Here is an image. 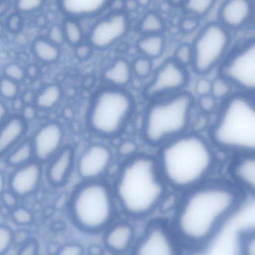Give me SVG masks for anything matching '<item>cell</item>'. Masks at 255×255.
Segmentation results:
<instances>
[{"label": "cell", "instance_id": "44dd1931", "mask_svg": "<svg viewBox=\"0 0 255 255\" xmlns=\"http://www.w3.org/2000/svg\"><path fill=\"white\" fill-rule=\"evenodd\" d=\"M132 71L131 64L124 58H118L103 72L104 80L109 86L124 88L130 82Z\"/></svg>", "mask_w": 255, "mask_h": 255}, {"label": "cell", "instance_id": "d4e9b609", "mask_svg": "<svg viewBox=\"0 0 255 255\" xmlns=\"http://www.w3.org/2000/svg\"><path fill=\"white\" fill-rule=\"evenodd\" d=\"M32 49L35 56L45 62L55 61L59 54L56 45L43 38L35 39L32 44Z\"/></svg>", "mask_w": 255, "mask_h": 255}, {"label": "cell", "instance_id": "9f6ffc18", "mask_svg": "<svg viewBox=\"0 0 255 255\" xmlns=\"http://www.w3.org/2000/svg\"><path fill=\"white\" fill-rule=\"evenodd\" d=\"M6 109L4 105L0 102V120L2 121V119H4L6 115Z\"/></svg>", "mask_w": 255, "mask_h": 255}, {"label": "cell", "instance_id": "7a4b0ae2", "mask_svg": "<svg viewBox=\"0 0 255 255\" xmlns=\"http://www.w3.org/2000/svg\"><path fill=\"white\" fill-rule=\"evenodd\" d=\"M224 161L208 137L196 134L175 138L161 154L165 179L179 188L197 186L222 174Z\"/></svg>", "mask_w": 255, "mask_h": 255}, {"label": "cell", "instance_id": "4dcf8cb0", "mask_svg": "<svg viewBox=\"0 0 255 255\" xmlns=\"http://www.w3.org/2000/svg\"><path fill=\"white\" fill-rule=\"evenodd\" d=\"M232 85L224 77H219L212 82L211 95L216 100H225L231 94Z\"/></svg>", "mask_w": 255, "mask_h": 255}, {"label": "cell", "instance_id": "8992f818", "mask_svg": "<svg viewBox=\"0 0 255 255\" xmlns=\"http://www.w3.org/2000/svg\"><path fill=\"white\" fill-rule=\"evenodd\" d=\"M193 104L192 96L185 91L153 100L145 116L146 140L158 144L180 133L188 123Z\"/></svg>", "mask_w": 255, "mask_h": 255}, {"label": "cell", "instance_id": "8fae6325", "mask_svg": "<svg viewBox=\"0 0 255 255\" xmlns=\"http://www.w3.org/2000/svg\"><path fill=\"white\" fill-rule=\"evenodd\" d=\"M179 244L172 229L152 222L136 240L131 255H180Z\"/></svg>", "mask_w": 255, "mask_h": 255}, {"label": "cell", "instance_id": "ac0fdd59", "mask_svg": "<svg viewBox=\"0 0 255 255\" xmlns=\"http://www.w3.org/2000/svg\"><path fill=\"white\" fill-rule=\"evenodd\" d=\"M41 168L37 162L30 161L12 173L9 180L11 191L17 196H25L33 192L38 186Z\"/></svg>", "mask_w": 255, "mask_h": 255}, {"label": "cell", "instance_id": "db71d44e", "mask_svg": "<svg viewBox=\"0 0 255 255\" xmlns=\"http://www.w3.org/2000/svg\"><path fill=\"white\" fill-rule=\"evenodd\" d=\"M34 98V95L31 91H25L23 94L22 99L24 103L29 104Z\"/></svg>", "mask_w": 255, "mask_h": 255}, {"label": "cell", "instance_id": "52a82bcc", "mask_svg": "<svg viewBox=\"0 0 255 255\" xmlns=\"http://www.w3.org/2000/svg\"><path fill=\"white\" fill-rule=\"evenodd\" d=\"M133 109V100L124 88L108 86L94 96L88 114V124L93 132L103 136L118 133Z\"/></svg>", "mask_w": 255, "mask_h": 255}, {"label": "cell", "instance_id": "f1b7e54d", "mask_svg": "<svg viewBox=\"0 0 255 255\" xmlns=\"http://www.w3.org/2000/svg\"><path fill=\"white\" fill-rule=\"evenodd\" d=\"M238 240L240 255H255V228L243 231Z\"/></svg>", "mask_w": 255, "mask_h": 255}, {"label": "cell", "instance_id": "6f0895ef", "mask_svg": "<svg viewBox=\"0 0 255 255\" xmlns=\"http://www.w3.org/2000/svg\"><path fill=\"white\" fill-rule=\"evenodd\" d=\"M0 192L1 193L3 192V189L4 187V179H3V176L2 175V174H0Z\"/></svg>", "mask_w": 255, "mask_h": 255}, {"label": "cell", "instance_id": "30bf717a", "mask_svg": "<svg viewBox=\"0 0 255 255\" xmlns=\"http://www.w3.org/2000/svg\"><path fill=\"white\" fill-rule=\"evenodd\" d=\"M189 80L185 67L169 58L157 68L151 80L144 87L143 95L155 100L183 91Z\"/></svg>", "mask_w": 255, "mask_h": 255}, {"label": "cell", "instance_id": "d590c367", "mask_svg": "<svg viewBox=\"0 0 255 255\" xmlns=\"http://www.w3.org/2000/svg\"><path fill=\"white\" fill-rule=\"evenodd\" d=\"M18 87L15 81L7 77L1 79L0 92L1 95L6 99H13L17 94Z\"/></svg>", "mask_w": 255, "mask_h": 255}, {"label": "cell", "instance_id": "4316f807", "mask_svg": "<svg viewBox=\"0 0 255 255\" xmlns=\"http://www.w3.org/2000/svg\"><path fill=\"white\" fill-rule=\"evenodd\" d=\"M60 96L61 90L58 85H48L36 96L35 104L37 107L42 109L51 108L58 102Z\"/></svg>", "mask_w": 255, "mask_h": 255}, {"label": "cell", "instance_id": "f907efd6", "mask_svg": "<svg viewBox=\"0 0 255 255\" xmlns=\"http://www.w3.org/2000/svg\"><path fill=\"white\" fill-rule=\"evenodd\" d=\"M26 73L27 76L31 78L35 77L38 74V68L34 64H30L28 66Z\"/></svg>", "mask_w": 255, "mask_h": 255}, {"label": "cell", "instance_id": "836d02e7", "mask_svg": "<svg viewBox=\"0 0 255 255\" xmlns=\"http://www.w3.org/2000/svg\"><path fill=\"white\" fill-rule=\"evenodd\" d=\"M11 218L15 224L21 226L28 225L33 220L31 211L24 207L14 208L11 213Z\"/></svg>", "mask_w": 255, "mask_h": 255}, {"label": "cell", "instance_id": "277c9868", "mask_svg": "<svg viewBox=\"0 0 255 255\" xmlns=\"http://www.w3.org/2000/svg\"><path fill=\"white\" fill-rule=\"evenodd\" d=\"M116 190L125 213L131 218L141 219L149 215L159 206L165 187L154 161L140 156L130 160L123 168Z\"/></svg>", "mask_w": 255, "mask_h": 255}, {"label": "cell", "instance_id": "4fadbf2b", "mask_svg": "<svg viewBox=\"0 0 255 255\" xmlns=\"http://www.w3.org/2000/svg\"><path fill=\"white\" fill-rule=\"evenodd\" d=\"M222 174L248 198H255V153L225 159Z\"/></svg>", "mask_w": 255, "mask_h": 255}, {"label": "cell", "instance_id": "ffe728a7", "mask_svg": "<svg viewBox=\"0 0 255 255\" xmlns=\"http://www.w3.org/2000/svg\"><path fill=\"white\" fill-rule=\"evenodd\" d=\"M26 130L25 120L15 116L4 121L0 135V153L5 154L23 135Z\"/></svg>", "mask_w": 255, "mask_h": 255}, {"label": "cell", "instance_id": "d6986e66", "mask_svg": "<svg viewBox=\"0 0 255 255\" xmlns=\"http://www.w3.org/2000/svg\"><path fill=\"white\" fill-rule=\"evenodd\" d=\"M75 159V153L72 147H62L51 159L47 169V177L53 185H63L69 177Z\"/></svg>", "mask_w": 255, "mask_h": 255}, {"label": "cell", "instance_id": "9a60e30c", "mask_svg": "<svg viewBox=\"0 0 255 255\" xmlns=\"http://www.w3.org/2000/svg\"><path fill=\"white\" fill-rule=\"evenodd\" d=\"M111 160V152L106 146L100 143L92 144L84 151L78 159V174L86 181L97 180L107 169Z\"/></svg>", "mask_w": 255, "mask_h": 255}, {"label": "cell", "instance_id": "f5cc1de1", "mask_svg": "<svg viewBox=\"0 0 255 255\" xmlns=\"http://www.w3.org/2000/svg\"><path fill=\"white\" fill-rule=\"evenodd\" d=\"M88 253L90 255H101L102 250L100 246L93 245L89 248Z\"/></svg>", "mask_w": 255, "mask_h": 255}, {"label": "cell", "instance_id": "ee69618b", "mask_svg": "<svg viewBox=\"0 0 255 255\" xmlns=\"http://www.w3.org/2000/svg\"><path fill=\"white\" fill-rule=\"evenodd\" d=\"M38 245L34 240H27L23 243L17 255H36Z\"/></svg>", "mask_w": 255, "mask_h": 255}, {"label": "cell", "instance_id": "b9f144b4", "mask_svg": "<svg viewBox=\"0 0 255 255\" xmlns=\"http://www.w3.org/2000/svg\"><path fill=\"white\" fill-rule=\"evenodd\" d=\"M42 3L41 0H19L16 2L17 8L21 11H29L40 7Z\"/></svg>", "mask_w": 255, "mask_h": 255}, {"label": "cell", "instance_id": "c3c4849f", "mask_svg": "<svg viewBox=\"0 0 255 255\" xmlns=\"http://www.w3.org/2000/svg\"><path fill=\"white\" fill-rule=\"evenodd\" d=\"M22 118L25 120H32L36 115V111L34 108L30 105H27L22 108Z\"/></svg>", "mask_w": 255, "mask_h": 255}, {"label": "cell", "instance_id": "f35d334b", "mask_svg": "<svg viewBox=\"0 0 255 255\" xmlns=\"http://www.w3.org/2000/svg\"><path fill=\"white\" fill-rule=\"evenodd\" d=\"M199 25L198 17L190 16L183 18L180 22L179 27L182 31L190 33L195 31Z\"/></svg>", "mask_w": 255, "mask_h": 255}, {"label": "cell", "instance_id": "74e56055", "mask_svg": "<svg viewBox=\"0 0 255 255\" xmlns=\"http://www.w3.org/2000/svg\"><path fill=\"white\" fill-rule=\"evenodd\" d=\"M84 248L80 244L68 243L61 247L56 255H83Z\"/></svg>", "mask_w": 255, "mask_h": 255}, {"label": "cell", "instance_id": "5bb4252c", "mask_svg": "<svg viewBox=\"0 0 255 255\" xmlns=\"http://www.w3.org/2000/svg\"><path fill=\"white\" fill-rule=\"evenodd\" d=\"M63 130L56 122H50L41 126L31 140L34 156L40 162L51 160L62 148Z\"/></svg>", "mask_w": 255, "mask_h": 255}, {"label": "cell", "instance_id": "f6af8a7d", "mask_svg": "<svg viewBox=\"0 0 255 255\" xmlns=\"http://www.w3.org/2000/svg\"><path fill=\"white\" fill-rule=\"evenodd\" d=\"M1 194V200L4 206L14 208L17 203V196L11 191H4Z\"/></svg>", "mask_w": 255, "mask_h": 255}, {"label": "cell", "instance_id": "816d5d0a", "mask_svg": "<svg viewBox=\"0 0 255 255\" xmlns=\"http://www.w3.org/2000/svg\"><path fill=\"white\" fill-rule=\"evenodd\" d=\"M139 6L138 1H125V9L129 11L135 10Z\"/></svg>", "mask_w": 255, "mask_h": 255}, {"label": "cell", "instance_id": "11a10c76", "mask_svg": "<svg viewBox=\"0 0 255 255\" xmlns=\"http://www.w3.org/2000/svg\"><path fill=\"white\" fill-rule=\"evenodd\" d=\"M24 103L22 99L20 98H15L13 102V107L15 109H19L23 107V104Z\"/></svg>", "mask_w": 255, "mask_h": 255}, {"label": "cell", "instance_id": "bcb514c9", "mask_svg": "<svg viewBox=\"0 0 255 255\" xmlns=\"http://www.w3.org/2000/svg\"><path fill=\"white\" fill-rule=\"evenodd\" d=\"M21 24V19L20 16L16 13L11 14L7 21V26L8 29L12 32L18 31Z\"/></svg>", "mask_w": 255, "mask_h": 255}, {"label": "cell", "instance_id": "7bdbcfd3", "mask_svg": "<svg viewBox=\"0 0 255 255\" xmlns=\"http://www.w3.org/2000/svg\"><path fill=\"white\" fill-rule=\"evenodd\" d=\"M49 37L50 41L55 45L62 43L65 38L63 29L58 25L51 26L49 30Z\"/></svg>", "mask_w": 255, "mask_h": 255}, {"label": "cell", "instance_id": "484cf974", "mask_svg": "<svg viewBox=\"0 0 255 255\" xmlns=\"http://www.w3.org/2000/svg\"><path fill=\"white\" fill-rule=\"evenodd\" d=\"M164 23L157 13L150 11L141 19L138 29L142 35L161 34L164 29Z\"/></svg>", "mask_w": 255, "mask_h": 255}, {"label": "cell", "instance_id": "d6a6232c", "mask_svg": "<svg viewBox=\"0 0 255 255\" xmlns=\"http://www.w3.org/2000/svg\"><path fill=\"white\" fill-rule=\"evenodd\" d=\"M173 59L180 65L186 67L191 65L193 53L192 45L184 43L177 47L174 52Z\"/></svg>", "mask_w": 255, "mask_h": 255}, {"label": "cell", "instance_id": "ba28073f", "mask_svg": "<svg viewBox=\"0 0 255 255\" xmlns=\"http://www.w3.org/2000/svg\"><path fill=\"white\" fill-rule=\"evenodd\" d=\"M231 41L229 30L219 22L207 23L191 44L193 53L191 66L194 72L206 75L222 63L227 55Z\"/></svg>", "mask_w": 255, "mask_h": 255}, {"label": "cell", "instance_id": "f546056e", "mask_svg": "<svg viewBox=\"0 0 255 255\" xmlns=\"http://www.w3.org/2000/svg\"><path fill=\"white\" fill-rule=\"evenodd\" d=\"M131 65L133 75L139 79L147 78L153 70L152 60L142 55L136 58Z\"/></svg>", "mask_w": 255, "mask_h": 255}, {"label": "cell", "instance_id": "9c48e42d", "mask_svg": "<svg viewBox=\"0 0 255 255\" xmlns=\"http://www.w3.org/2000/svg\"><path fill=\"white\" fill-rule=\"evenodd\" d=\"M220 74L243 93L255 94V40L243 43L227 54Z\"/></svg>", "mask_w": 255, "mask_h": 255}, {"label": "cell", "instance_id": "3957f363", "mask_svg": "<svg viewBox=\"0 0 255 255\" xmlns=\"http://www.w3.org/2000/svg\"><path fill=\"white\" fill-rule=\"evenodd\" d=\"M239 93L224 100L212 122L208 138L224 160L255 153V98Z\"/></svg>", "mask_w": 255, "mask_h": 255}, {"label": "cell", "instance_id": "6da1fadb", "mask_svg": "<svg viewBox=\"0 0 255 255\" xmlns=\"http://www.w3.org/2000/svg\"><path fill=\"white\" fill-rule=\"evenodd\" d=\"M248 198L223 174L196 186L179 205L171 229L179 243L200 250Z\"/></svg>", "mask_w": 255, "mask_h": 255}, {"label": "cell", "instance_id": "7dc6e473", "mask_svg": "<svg viewBox=\"0 0 255 255\" xmlns=\"http://www.w3.org/2000/svg\"><path fill=\"white\" fill-rule=\"evenodd\" d=\"M91 51V46L85 43L78 44L75 49L76 56L82 60L87 59L90 55Z\"/></svg>", "mask_w": 255, "mask_h": 255}, {"label": "cell", "instance_id": "7402d4cb", "mask_svg": "<svg viewBox=\"0 0 255 255\" xmlns=\"http://www.w3.org/2000/svg\"><path fill=\"white\" fill-rule=\"evenodd\" d=\"M109 4L105 0H67L60 1L62 10L70 15L75 16L95 14Z\"/></svg>", "mask_w": 255, "mask_h": 255}, {"label": "cell", "instance_id": "e0dca14e", "mask_svg": "<svg viewBox=\"0 0 255 255\" xmlns=\"http://www.w3.org/2000/svg\"><path fill=\"white\" fill-rule=\"evenodd\" d=\"M136 240L133 225L127 221H119L107 228L103 240L109 252L116 255H123L131 251Z\"/></svg>", "mask_w": 255, "mask_h": 255}, {"label": "cell", "instance_id": "2e32d148", "mask_svg": "<svg viewBox=\"0 0 255 255\" xmlns=\"http://www.w3.org/2000/svg\"><path fill=\"white\" fill-rule=\"evenodd\" d=\"M255 4L248 0H229L221 5L219 22L229 30L246 26L254 14Z\"/></svg>", "mask_w": 255, "mask_h": 255}, {"label": "cell", "instance_id": "1f68e13d", "mask_svg": "<svg viewBox=\"0 0 255 255\" xmlns=\"http://www.w3.org/2000/svg\"><path fill=\"white\" fill-rule=\"evenodd\" d=\"M63 30L65 38L72 45H78L82 38V32L79 24L73 20H66Z\"/></svg>", "mask_w": 255, "mask_h": 255}, {"label": "cell", "instance_id": "681fc988", "mask_svg": "<svg viewBox=\"0 0 255 255\" xmlns=\"http://www.w3.org/2000/svg\"><path fill=\"white\" fill-rule=\"evenodd\" d=\"M111 8L113 10V12L123 11L125 9V1L121 0H116L112 1L110 4Z\"/></svg>", "mask_w": 255, "mask_h": 255}, {"label": "cell", "instance_id": "e575fe53", "mask_svg": "<svg viewBox=\"0 0 255 255\" xmlns=\"http://www.w3.org/2000/svg\"><path fill=\"white\" fill-rule=\"evenodd\" d=\"M14 240V235L7 226L0 227V254L3 255L9 250Z\"/></svg>", "mask_w": 255, "mask_h": 255}, {"label": "cell", "instance_id": "5b68a950", "mask_svg": "<svg viewBox=\"0 0 255 255\" xmlns=\"http://www.w3.org/2000/svg\"><path fill=\"white\" fill-rule=\"evenodd\" d=\"M70 212L74 224L80 230L94 233L108 228L115 215L112 195L104 183L85 181L73 193Z\"/></svg>", "mask_w": 255, "mask_h": 255}, {"label": "cell", "instance_id": "60d3db41", "mask_svg": "<svg viewBox=\"0 0 255 255\" xmlns=\"http://www.w3.org/2000/svg\"><path fill=\"white\" fill-rule=\"evenodd\" d=\"M198 103L200 109L206 113L214 111L217 107V100L211 94L200 97Z\"/></svg>", "mask_w": 255, "mask_h": 255}, {"label": "cell", "instance_id": "83f0119b", "mask_svg": "<svg viewBox=\"0 0 255 255\" xmlns=\"http://www.w3.org/2000/svg\"><path fill=\"white\" fill-rule=\"evenodd\" d=\"M215 1L213 0H188L183 4L186 12L199 17L207 14L213 8Z\"/></svg>", "mask_w": 255, "mask_h": 255}, {"label": "cell", "instance_id": "8d00e7d4", "mask_svg": "<svg viewBox=\"0 0 255 255\" xmlns=\"http://www.w3.org/2000/svg\"><path fill=\"white\" fill-rule=\"evenodd\" d=\"M4 73L6 77L14 81L21 80L24 76L23 68L15 63L6 65L4 68Z\"/></svg>", "mask_w": 255, "mask_h": 255}, {"label": "cell", "instance_id": "7c38bea8", "mask_svg": "<svg viewBox=\"0 0 255 255\" xmlns=\"http://www.w3.org/2000/svg\"><path fill=\"white\" fill-rule=\"evenodd\" d=\"M129 25L124 11L113 12L94 25L90 34V42L97 48H107L127 34Z\"/></svg>", "mask_w": 255, "mask_h": 255}, {"label": "cell", "instance_id": "ab89813d", "mask_svg": "<svg viewBox=\"0 0 255 255\" xmlns=\"http://www.w3.org/2000/svg\"><path fill=\"white\" fill-rule=\"evenodd\" d=\"M211 87L212 82L206 78L202 77L197 81L195 90L199 97H202L211 94Z\"/></svg>", "mask_w": 255, "mask_h": 255}, {"label": "cell", "instance_id": "603a6c76", "mask_svg": "<svg viewBox=\"0 0 255 255\" xmlns=\"http://www.w3.org/2000/svg\"><path fill=\"white\" fill-rule=\"evenodd\" d=\"M165 47V40L162 34L143 35L137 42V48L141 55L151 60L159 57Z\"/></svg>", "mask_w": 255, "mask_h": 255}, {"label": "cell", "instance_id": "cb8c5ba5", "mask_svg": "<svg viewBox=\"0 0 255 255\" xmlns=\"http://www.w3.org/2000/svg\"><path fill=\"white\" fill-rule=\"evenodd\" d=\"M34 151L31 140H25L13 149L7 156V162L12 166L19 167L31 161Z\"/></svg>", "mask_w": 255, "mask_h": 255}]
</instances>
